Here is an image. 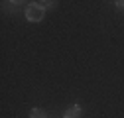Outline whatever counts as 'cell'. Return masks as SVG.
I'll return each mask as SVG.
<instances>
[{
  "mask_svg": "<svg viewBox=\"0 0 124 118\" xmlns=\"http://www.w3.org/2000/svg\"><path fill=\"white\" fill-rule=\"evenodd\" d=\"M43 14H45V10H43L41 6L32 4V6L26 8V20H28V22H41V20H43Z\"/></svg>",
  "mask_w": 124,
  "mask_h": 118,
  "instance_id": "6da1fadb",
  "label": "cell"
},
{
  "mask_svg": "<svg viewBox=\"0 0 124 118\" xmlns=\"http://www.w3.org/2000/svg\"><path fill=\"white\" fill-rule=\"evenodd\" d=\"M79 114H81V106L79 104H73V106L67 108V112H65L63 118H79Z\"/></svg>",
  "mask_w": 124,
  "mask_h": 118,
  "instance_id": "7a4b0ae2",
  "label": "cell"
},
{
  "mask_svg": "<svg viewBox=\"0 0 124 118\" xmlns=\"http://www.w3.org/2000/svg\"><path fill=\"white\" fill-rule=\"evenodd\" d=\"M30 118H47V116H45V112L41 108H32L30 110Z\"/></svg>",
  "mask_w": 124,
  "mask_h": 118,
  "instance_id": "3957f363",
  "label": "cell"
},
{
  "mask_svg": "<svg viewBox=\"0 0 124 118\" xmlns=\"http://www.w3.org/2000/svg\"><path fill=\"white\" fill-rule=\"evenodd\" d=\"M114 4H116L118 8H124V0H118V2H114Z\"/></svg>",
  "mask_w": 124,
  "mask_h": 118,
  "instance_id": "277c9868",
  "label": "cell"
}]
</instances>
